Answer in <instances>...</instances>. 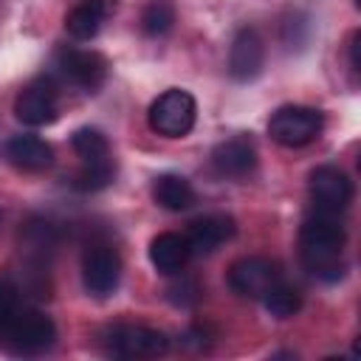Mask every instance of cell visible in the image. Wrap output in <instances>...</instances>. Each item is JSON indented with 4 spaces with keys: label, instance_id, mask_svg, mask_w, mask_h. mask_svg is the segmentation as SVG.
Instances as JSON below:
<instances>
[{
    "label": "cell",
    "instance_id": "4fadbf2b",
    "mask_svg": "<svg viewBox=\"0 0 361 361\" xmlns=\"http://www.w3.org/2000/svg\"><path fill=\"white\" fill-rule=\"evenodd\" d=\"M212 166L223 178H245L257 166V147L248 135H234L212 149Z\"/></svg>",
    "mask_w": 361,
    "mask_h": 361
},
{
    "label": "cell",
    "instance_id": "6da1fadb",
    "mask_svg": "<svg viewBox=\"0 0 361 361\" xmlns=\"http://www.w3.org/2000/svg\"><path fill=\"white\" fill-rule=\"evenodd\" d=\"M347 231L341 217L310 212L299 228V257L310 276L322 282H338L344 276Z\"/></svg>",
    "mask_w": 361,
    "mask_h": 361
},
{
    "label": "cell",
    "instance_id": "ffe728a7",
    "mask_svg": "<svg viewBox=\"0 0 361 361\" xmlns=\"http://www.w3.org/2000/svg\"><path fill=\"white\" fill-rule=\"evenodd\" d=\"M175 25V6L172 0H149L141 8V31L147 37H164Z\"/></svg>",
    "mask_w": 361,
    "mask_h": 361
},
{
    "label": "cell",
    "instance_id": "3957f363",
    "mask_svg": "<svg viewBox=\"0 0 361 361\" xmlns=\"http://www.w3.org/2000/svg\"><path fill=\"white\" fill-rule=\"evenodd\" d=\"M324 130V116L307 104H282L268 118V135L288 149L313 144Z\"/></svg>",
    "mask_w": 361,
    "mask_h": 361
},
{
    "label": "cell",
    "instance_id": "8fae6325",
    "mask_svg": "<svg viewBox=\"0 0 361 361\" xmlns=\"http://www.w3.org/2000/svg\"><path fill=\"white\" fill-rule=\"evenodd\" d=\"M265 65V42L254 28H240L228 48V76L234 82H254Z\"/></svg>",
    "mask_w": 361,
    "mask_h": 361
},
{
    "label": "cell",
    "instance_id": "2e32d148",
    "mask_svg": "<svg viewBox=\"0 0 361 361\" xmlns=\"http://www.w3.org/2000/svg\"><path fill=\"white\" fill-rule=\"evenodd\" d=\"M113 8V0H79L68 14H65V31L85 42V39H93L104 23V17L110 14Z\"/></svg>",
    "mask_w": 361,
    "mask_h": 361
},
{
    "label": "cell",
    "instance_id": "9c48e42d",
    "mask_svg": "<svg viewBox=\"0 0 361 361\" xmlns=\"http://www.w3.org/2000/svg\"><path fill=\"white\" fill-rule=\"evenodd\" d=\"M56 68L71 85L82 87L85 93H96L104 85L107 71H110L104 54L87 51V48H73V45H62L56 51Z\"/></svg>",
    "mask_w": 361,
    "mask_h": 361
},
{
    "label": "cell",
    "instance_id": "5b68a950",
    "mask_svg": "<svg viewBox=\"0 0 361 361\" xmlns=\"http://www.w3.org/2000/svg\"><path fill=\"white\" fill-rule=\"evenodd\" d=\"M307 192H310V212L336 214V217H341L350 209L355 195L350 175L333 164H322L310 172Z\"/></svg>",
    "mask_w": 361,
    "mask_h": 361
},
{
    "label": "cell",
    "instance_id": "52a82bcc",
    "mask_svg": "<svg viewBox=\"0 0 361 361\" xmlns=\"http://www.w3.org/2000/svg\"><path fill=\"white\" fill-rule=\"evenodd\" d=\"M14 116L25 127H45L59 116V90L51 76L31 79L14 99Z\"/></svg>",
    "mask_w": 361,
    "mask_h": 361
},
{
    "label": "cell",
    "instance_id": "ba28073f",
    "mask_svg": "<svg viewBox=\"0 0 361 361\" xmlns=\"http://www.w3.org/2000/svg\"><path fill=\"white\" fill-rule=\"evenodd\" d=\"M121 282V259L113 245L107 243H90L82 254V285L90 296L104 299L116 293Z\"/></svg>",
    "mask_w": 361,
    "mask_h": 361
},
{
    "label": "cell",
    "instance_id": "5bb4252c",
    "mask_svg": "<svg viewBox=\"0 0 361 361\" xmlns=\"http://www.w3.org/2000/svg\"><path fill=\"white\" fill-rule=\"evenodd\" d=\"M6 158L23 172H42L54 164V149L45 138L31 135V133H20V135H11L6 141Z\"/></svg>",
    "mask_w": 361,
    "mask_h": 361
},
{
    "label": "cell",
    "instance_id": "cb8c5ba5",
    "mask_svg": "<svg viewBox=\"0 0 361 361\" xmlns=\"http://www.w3.org/2000/svg\"><path fill=\"white\" fill-rule=\"evenodd\" d=\"M358 31L350 37V65H353V71H358Z\"/></svg>",
    "mask_w": 361,
    "mask_h": 361
},
{
    "label": "cell",
    "instance_id": "9a60e30c",
    "mask_svg": "<svg viewBox=\"0 0 361 361\" xmlns=\"http://www.w3.org/2000/svg\"><path fill=\"white\" fill-rule=\"evenodd\" d=\"M189 245H186V237L183 234H175V231H161L158 237H152L149 243V262L155 265L158 274L164 276H172V274H180L183 265L189 262Z\"/></svg>",
    "mask_w": 361,
    "mask_h": 361
},
{
    "label": "cell",
    "instance_id": "e0dca14e",
    "mask_svg": "<svg viewBox=\"0 0 361 361\" xmlns=\"http://www.w3.org/2000/svg\"><path fill=\"white\" fill-rule=\"evenodd\" d=\"M152 200L166 212H186L195 206V189L183 175L164 172L152 183Z\"/></svg>",
    "mask_w": 361,
    "mask_h": 361
},
{
    "label": "cell",
    "instance_id": "603a6c76",
    "mask_svg": "<svg viewBox=\"0 0 361 361\" xmlns=\"http://www.w3.org/2000/svg\"><path fill=\"white\" fill-rule=\"evenodd\" d=\"M17 307H20V290L8 279H0V322L8 319Z\"/></svg>",
    "mask_w": 361,
    "mask_h": 361
},
{
    "label": "cell",
    "instance_id": "30bf717a",
    "mask_svg": "<svg viewBox=\"0 0 361 361\" xmlns=\"http://www.w3.org/2000/svg\"><path fill=\"white\" fill-rule=\"evenodd\" d=\"M228 288L243 299H259L282 282V271L276 262L265 257H243L228 268Z\"/></svg>",
    "mask_w": 361,
    "mask_h": 361
},
{
    "label": "cell",
    "instance_id": "7c38bea8",
    "mask_svg": "<svg viewBox=\"0 0 361 361\" xmlns=\"http://www.w3.org/2000/svg\"><path fill=\"white\" fill-rule=\"evenodd\" d=\"M234 231H237L234 217H228V214H203V217L189 223L183 237H186V245H189L192 257H206V254H214L223 243H228L234 237Z\"/></svg>",
    "mask_w": 361,
    "mask_h": 361
},
{
    "label": "cell",
    "instance_id": "d4e9b609",
    "mask_svg": "<svg viewBox=\"0 0 361 361\" xmlns=\"http://www.w3.org/2000/svg\"><path fill=\"white\" fill-rule=\"evenodd\" d=\"M0 220H3V214H0Z\"/></svg>",
    "mask_w": 361,
    "mask_h": 361
},
{
    "label": "cell",
    "instance_id": "7402d4cb",
    "mask_svg": "<svg viewBox=\"0 0 361 361\" xmlns=\"http://www.w3.org/2000/svg\"><path fill=\"white\" fill-rule=\"evenodd\" d=\"M166 299L175 307H192L200 299V285L195 279H178V282H172L166 288Z\"/></svg>",
    "mask_w": 361,
    "mask_h": 361
},
{
    "label": "cell",
    "instance_id": "8992f818",
    "mask_svg": "<svg viewBox=\"0 0 361 361\" xmlns=\"http://www.w3.org/2000/svg\"><path fill=\"white\" fill-rule=\"evenodd\" d=\"M104 347L116 358H155L169 350V338L147 324H113L104 333Z\"/></svg>",
    "mask_w": 361,
    "mask_h": 361
},
{
    "label": "cell",
    "instance_id": "ac0fdd59",
    "mask_svg": "<svg viewBox=\"0 0 361 361\" xmlns=\"http://www.w3.org/2000/svg\"><path fill=\"white\" fill-rule=\"evenodd\" d=\"M71 147H73V152L79 155L82 166H87V164H110V161H113V155H110V141H107V135H104L102 130H96V127H79V130H73Z\"/></svg>",
    "mask_w": 361,
    "mask_h": 361
},
{
    "label": "cell",
    "instance_id": "44dd1931",
    "mask_svg": "<svg viewBox=\"0 0 361 361\" xmlns=\"http://www.w3.org/2000/svg\"><path fill=\"white\" fill-rule=\"evenodd\" d=\"M116 175V164H87L79 169V175L73 178V189L76 192H99V189H107L110 180Z\"/></svg>",
    "mask_w": 361,
    "mask_h": 361
},
{
    "label": "cell",
    "instance_id": "7a4b0ae2",
    "mask_svg": "<svg viewBox=\"0 0 361 361\" xmlns=\"http://www.w3.org/2000/svg\"><path fill=\"white\" fill-rule=\"evenodd\" d=\"M0 341L20 355H39L54 347L56 324L42 310L17 307L8 319L0 322Z\"/></svg>",
    "mask_w": 361,
    "mask_h": 361
},
{
    "label": "cell",
    "instance_id": "277c9868",
    "mask_svg": "<svg viewBox=\"0 0 361 361\" xmlns=\"http://www.w3.org/2000/svg\"><path fill=\"white\" fill-rule=\"evenodd\" d=\"M195 118H197V102L189 90L180 87L164 90L158 99H152L147 110V121L152 133L164 138H183L195 127Z\"/></svg>",
    "mask_w": 361,
    "mask_h": 361
},
{
    "label": "cell",
    "instance_id": "d6986e66",
    "mask_svg": "<svg viewBox=\"0 0 361 361\" xmlns=\"http://www.w3.org/2000/svg\"><path fill=\"white\" fill-rule=\"evenodd\" d=\"M262 305H265V310H268L274 319H290V316H296L299 307H302V293H299L293 285H288V282L282 279L279 285H274V288L262 296Z\"/></svg>",
    "mask_w": 361,
    "mask_h": 361
}]
</instances>
